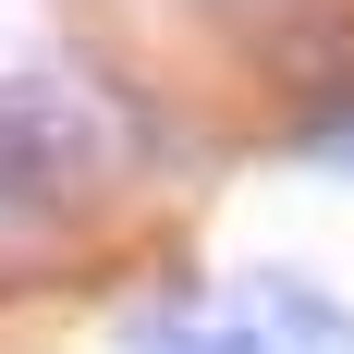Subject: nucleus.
I'll return each mask as SVG.
<instances>
[{
	"mask_svg": "<svg viewBox=\"0 0 354 354\" xmlns=\"http://www.w3.org/2000/svg\"><path fill=\"white\" fill-rule=\"evenodd\" d=\"M98 135H86V110L62 86H37V73H0V232H37V220L73 208V183H86Z\"/></svg>",
	"mask_w": 354,
	"mask_h": 354,
	"instance_id": "obj_1",
	"label": "nucleus"
},
{
	"mask_svg": "<svg viewBox=\"0 0 354 354\" xmlns=\"http://www.w3.org/2000/svg\"><path fill=\"white\" fill-rule=\"evenodd\" d=\"M257 306H269V342L293 354H354V306L330 281H306V269H257Z\"/></svg>",
	"mask_w": 354,
	"mask_h": 354,
	"instance_id": "obj_2",
	"label": "nucleus"
},
{
	"mask_svg": "<svg viewBox=\"0 0 354 354\" xmlns=\"http://www.w3.org/2000/svg\"><path fill=\"white\" fill-rule=\"evenodd\" d=\"M122 354H269L257 318H196V306H147L122 318Z\"/></svg>",
	"mask_w": 354,
	"mask_h": 354,
	"instance_id": "obj_3",
	"label": "nucleus"
},
{
	"mask_svg": "<svg viewBox=\"0 0 354 354\" xmlns=\"http://www.w3.org/2000/svg\"><path fill=\"white\" fill-rule=\"evenodd\" d=\"M293 159H318V171H354V98H318L293 122Z\"/></svg>",
	"mask_w": 354,
	"mask_h": 354,
	"instance_id": "obj_4",
	"label": "nucleus"
},
{
	"mask_svg": "<svg viewBox=\"0 0 354 354\" xmlns=\"http://www.w3.org/2000/svg\"><path fill=\"white\" fill-rule=\"evenodd\" d=\"M208 12H269V0H208Z\"/></svg>",
	"mask_w": 354,
	"mask_h": 354,
	"instance_id": "obj_5",
	"label": "nucleus"
}]
</instances>
